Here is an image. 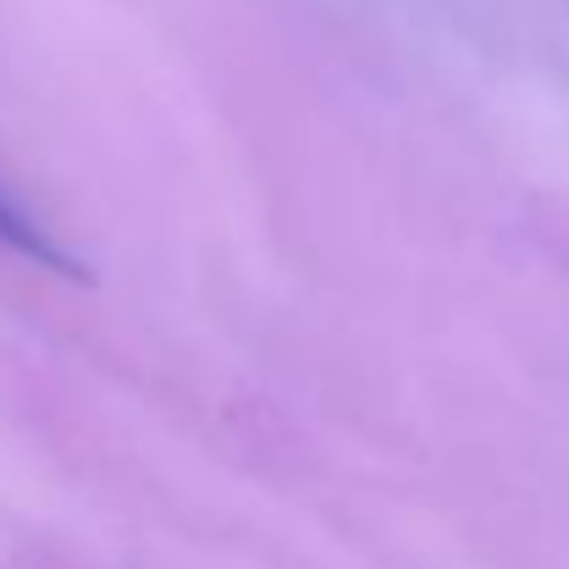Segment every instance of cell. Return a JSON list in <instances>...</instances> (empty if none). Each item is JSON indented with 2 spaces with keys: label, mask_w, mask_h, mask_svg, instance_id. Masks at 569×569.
<instances>
[{
  "label": "cell",
  "mask_w": 569,
  "mask_h": 569,
  "mask_svg": "<svg viewBox=\"0 0 569 569\" xmlns=\"http://www.w3.org/2000/svg\"><path fill=\"white\" fill-rule=\"evenodd\" d=\"M0 249L33 260L39 271H56V277H83V260L56 238V227H44L17 193L11 183H0Z\"/></svg>",
  "instance_id": "1"
}]
</instances>
